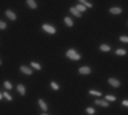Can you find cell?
<instances>
[{
    "mask_svg": "<svg viewBox=\"0 0 128 115\" xmlns=\"http://www.w3.org/2000/svg\"><path fill=\"white\" fill-rule=\"evenodd\" d=\"M70 13L74 14V16H77V18H80V16H82V13H80V11H78L77 8H75V6H70Z\"/></svg>",
    "mask_w": 128,
    "mask_h": 115,
    "instance_id": "30bf717a",
    "label": "cell"
},
{
    "mask_svg": "<svg viewBox=\"0 0 128 115\" xmlns=\"http://www.w3.org/2000/svg\"><path fill=\"white\" fill-rule=\"evenodd\" d=\"M0 64H2V61H0Z\"/></svg>",
    "mask_w": 128,
    "mask_h": 115,
    "instance_id": "f546056e",
    "label": "cell"
},
{
    "mask_svg": "<svg viewBox=\"0 0 128 115\" xmlns=\"http://www.w3.org/2000/svg\"><path fill=\"white\" fill-rule=\"evenodd\" d=\"M51 88H53L54 91H58V90H59V85H58L56 82H51Z\"/></svg>",
    "mask_w": 128,
    "mask_h": 115,
    "instance_id": "603a6c76",
    "label": "cell"
},
{
    "mask_svg": "<svg viewBox=\"0 0 128 115\" xmlns=\"http://www.w3.org/2000/svg\"><path fill=\"white\" fill-rule=\"evenodd\" d=\"M42 115H48V114H45V112H43V114H42Z\"/></svg>",
    "mask_w": 128,
    "mask_h": 115,
    "instance_id": "f1b7e54d",
    "label": "cell"
},
{
    "mask_svg": "<svg viewBox=\"0 0 128 115\" xmlns=\"http://www.w3.org/2000/svg\"><path fill=\"white\" fill-rule=\"evenodd\" d=\"M90 94H91V96H101V93L96 91V90H90Z\"/></svg>",
    "mask_w": 128,
    "mask_h": 115,
    "instance_id": "44dd1931",
    "label": "cell"
},
{
    "mask_svg": "<svg viewBox=\"0 0 128 115\" xmlns=\"http://www.w3.org/2000/svg\"><path fill=\"white\" fill-rule=\"evenodd\" d=\"M96 106H102V107H109V102L106 101V99H96Z\"/></svg>",
    "mask_w": 128,
    "mask_h": 115,
    "instance_id": "5b68a950",
    "label": "cell"
},
{
    "mask_svg": "<svg viewBox=\"0 0 128 115\" xmlns=\"http://www.w3.org/2000/svg\"><path fill=\"white\" fill-rule=\"evenodd\" d=\"M99 50H101V51H110V46L109 45H101V46H99Z\"/></svg>",
    "mask_w": 128,
    "mask_h": 115,
    "instance_id": "d6986e66",
    "label": "cell"
},
{
    "mask_svg": "<svg viewBox=\"0 0 128 115\" xmlns=\"http://www.w3.org/2000/svg\"><path fill=\"white\" fill-rule=\"evenodd\" d=\"M3 86H5V90H11V88H13V85H11L10 82H5V83H3Z\"/></svg>",
    "mask_w": 128,
    "mask_h": 115,
    "instance_id": "7402d4cb",
    "label": "cell"
},
{
    "mask_svg": "<svg viewBox=\"0 0 128 115\" xmlns=\"http://www.w3.org/2000/svg\"><path fill=\"white\" fill-rule=\"evenodd\" d=\"M5 14H6V18H8V19H11V21H16V14H14L11 10H6V11H5Z\"/></svg>",
    "mask_w": 128,
    "mask_h": 115,
    "instance_id": "8992f818",
    "label": "cell"
},
{
    "mask_svg": "<svg viewBox=\"0 0 128 115\" xmlns=\"http://www.w3.org/2000/svg\"><path fill=\"white\" fill-rule=\"evenodd\" d=\"M38 106H40V109H42V110H46L48 109V107H46V102L43 101V99H38Z\"/></svg>",
    "mask_w": 128,
    "mask_h": 115,
    "instance_id": "7c38bea8",
    "label": "cell"
},
{
    "mask_svg": "<svg viewBox=\"0 0 128 115\" xmlns=\"http://www.w3.org/2000/svg\"><path fill=\"white\" fill-rule=\"evenodd\" d=\"M32 69H35V70H40V69H42V66H40L38 62H32Z\"/></svg>",
    "mask_w": 128,
    "mask_h": 115,
    "instance_id": "ffe728a7",
    "label": "cell"
},
{
    "mask_svg": "<svg viewBox=\"0 0 128 115\" xmlns=\"http://www.w3.org/2000/svg\"><path fill=\"white\" fill-rule=\"evenodd\" d=\"M0 29H6V24H5V22H3V21H0Z\"/></svg>",
    "mask_w": 128,
    "mask_h": 115,
    "instance_id": "484cf974",
    "label": "cell"
},
{
    "mask_svg": "<svg viewBox=\"0 0 128 115\" xmlns=\"http://www.w3.org/2000/svg\"><path fill=\"white\" fill-rule=\"evenodd\" d=\"M109 85H110V86H115V88H118V86H120V82L117 80V78H109Z\"/></svg>",
    "mask_w": 128,
    "mask_h": 115,
    "instance_id": "52a82bcc",
    "label": "cell"
},
{
    "mask_svg": "<svg viewBox=\"0 0 128 115\" xmlns=\"http://www.w3.org/2000/svg\"><path fill=\"white\" fill-rule=\"evenodd\" d=\"M120 42H123V43H128V37H126V35H122V37H120Z\"/></svg>",
    "mask_w": 128,
    "mask_h": 115,
    "instance_id": "d4e9b609",
    "label": "cell"
},
{
    "mask_svg": "<svg viewBox=\"0 0 128 115\" xmlns=\"http://www.w3.org/2000/svg\"><path fill=\"white\" fill-rule=\"evenodd\" d=\"M75 8H77V10L80 11V13H83V11H85V10H86V6H83V5H82V3H78V5H77V6H75Z\"/></svg>",
    "mask_w": 128,
    "mask_h": 115,
    "instance_id": "e0dca14e",
    "label": "cell"
},
{
    "mask_svg": "<svg viewBox=\"0 0 128 115\" xmlns=\"http://www.w3.org/2000/svg\"><path fill=\"white\" fill-rule=\"evenodd\" d=\"M16 90H18V93L21 94V96L26 94V88H24V85H18V86H16Z\"/></svg>",
    "mask_w": 128,
    "mask_h": 115,
    "instance_id": "8fae6325",
    "label": "cell"
},
{
    "mask_svg": "<svg viewBox=\"0 0 128 115\" xmlns=\"http://www.w3.org/2000/svg\"><path fill=\"white\" fill-rule=\"evenodd\" d=\"M78 72L82 74V75H88V74H91V69L88 66H83V67H80V69H78Z\"/></svg>",
    "mask_w": 128,
    "mask_h": 115,
    "instance_id": "3957f363",
    "label": "cell"
},
{
    "mask_svg": "<svg viewBox=\"0 0 128 115\" xmlns=\"http://www.w3.org/2000/svg\"><path fill=\"white\" fill-rule=\"evenodd\" d=\"M3 94V98L6 99V101H11V99H13V96H10V93H8V91H5V93H2Z\"/></svg>",
    "mask_w": 128,
    "mask_h": 115,
    "instance_id": "ac0fdd59",
    "label": "cell"
},
{
    "mask_svg": "<svg viewBox=\"0 0 128 115\" xmlns=\"http://www.w3.org/2000/svg\"><path fill=\"white\" fill-rule=\"evenodd\" d=\"M86 114L88 115H93L94 114V109H93V107H88V109H86Z\"/></svg>",
    "mask_w": 128,
    "mask_h": 115,
    "instance_id": "cb8c5ba5",
    "label": "cell"
},
{
    "mask_svg": "<svg viewBox=\"0 0 128 115\" xmlns=\"http://www.w3.org/2000/svg\"><path fill=\"white\" fill-rule=\"evenodd\" d=\"M115 54H118V56H125L126 51L123 50V48H118V50H115Z\"/></svg>",
    "mask_w": 128,
    "mask_h": 115,
    "instance_id": "9a60e30c",
    "label": "cell"
},
{
    "mask_svg": "<svg viewBox=\"0 0 128 115\" xmlns=\"http://www.w3.org/2000/svg\"><path fill=\"white\" fill-rule=\"evenodd\" d=\"M64 22H66L67 27H72V26H74V21H72L70 18H64Z\"/></svg>",
    "mask_w": 128,
    "mask_h": 115,
    "instance_id": "4fadbf2b",
    "label": "cell"
},
{
    "mask_svg": "<svg viewBox=\"0 0 128 115\" xmlns=\"http://www.w3.org/2000/svg\"><path fill=\"white\" fill-rule=\"evenodd\" d=\"M2 98H3V94H2V93H0V99H2Z\"/></svg>",
    "mask_w": 128,
    "mask_h": 115,
    "instance_id": "83f0119b",
    "label": "cell"
},
{
    "mask_svg": "<svg viewBox=\"0 0 128 115\" xmlns=\"http://www.w3.org/2000/svg\"><path fill=\"white\" fill-rule=\"evenodd\" d=\"M109 13L110 14H120V13H122V8H120V6H110Z\"/></svg>",
    "mask_w": 128,
    "mask_h": 115,
    "instance_id": "277c9868",
    "label": "cell"
},
{
    "mask_svg": "<svg viewBox=\"0 0 128 115\" xmlns=\"http://www.w3.org/2000/svg\"><path fill=\"white\" fill-rule=\"evenodd\" d=\"M42 29L45 30L46 34H51V35H53V34H56V29H54V26H51V24H43V26H42Z\"/></svg>",
    "mask_w": 128,
    "mask_h": 115,
    "instance_id": "7a4b0ae2",
    "label": "cell"
},
{
    "mask_svg": "<svg viewBox=\"0 0 128 115\" xmlns=\"http://www.w3.org/2000/svg\"><path fill=\"white\" fill-rule=\"evenodd\" d=\"M19 70H21L22 74H26V75H30L32 74V70L29 69V67H26V66H21V67H19Z\"/></svg>",
    "mask_w": 128,
    "mask_h": 115,
    "instance_id": "ba28073f",
    "label": "cell"
},
{
    "mask_svg": "<svg viewBox=\"0 0 128 115\" xmlns=\"http://www.w3.org/2000/svg\"><path fill=\"white\" fill-rule=\"evenodd\" d=\"M66 56L69 58V59H72V61H78V59L82 58V56H80V54L77 53V51H75V50H72V48L66 51Z\"/></svg>",
    "mask_w": 128,
    "mask_h": 115,
    "instance_id": "6da1fadb",
    "label": "cell"
},
{
    "mask_svg": "<svg viewBox=\"0 0 128 115\" xmlns=\"http://www.w3.org/2000/svg\"><path fill=\"white\" fill-rule=\"evenodd\" d=\"M106 101L107 102H114L115 101V96H114V94H106Z\"/></svg>",
    "mask_w": 128,
    "mask_h": 115,
    "instance_id": "2e32d148",
    "label": "cell"
},
{
    "mask_svg": "<svg viewBox=\"0 0 128 115\" xmlns=\"http://www.w3.org/2000/svg\"><path fill=\"white\" fill-rule=\"evenodd\" d=\"M78 3H82V5H83V6H86V8H91V6H93L90 2H86V0H78Z\"/></svg>",
    "mask_w": 128,
    "mask_h": 115,
    "instance_id": "5bb4252c",
    "label": "cell"
},
{
    "mask_svg": "<svg viewBox=\"0 0 128 115\" xmlns=\"http://www.w3.org/2000/svg\"><path fill=\"white\" fill-rule=\"evenodd\" d=\"M26 3H27V6L32 10H35L37 8V3H35V0H26Z\"/></svg>",
    "mask_w": 128,
    "mask_h": 115,
    "instance_id": "9c48e42d",
    "label": "cell"
},
{
    "mask_svg": "<svg viewBox=\"0 0 128 115\" xmlns=\"http://www.w3.org/2000/svg\"><path fill=\"white\" fill-rule=\"evenodd\" d=\"M122 104H123V106H125V107H128V99H125V101H123V102H122Z\"/></svg>",
    "mask_w": 128,
    "mask_h": 115,
    "instance_id": "4316f807",
    "label": "cell"
}]
</instances>
